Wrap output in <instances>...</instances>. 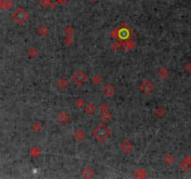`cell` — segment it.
Segmentation results:
<instances>
[{
  "mask_svg": "<svg viewBox=\"0 0 191 179\" xmlns=\"http://www.w3.org/2000/svg\"><path fill=\"white\" fill-rule=\"evenodd\" d=\"M110 131L105 126H99L93 131L94 137H96L99 141L103 142L110 136Z\"/></svg>",
  "mask_w": 191,
  "mask_h": 179,
  "instance_id": "6da1fadb",
  "label": "cell"
},
{
  "mask_svg": "<svg viewBox=\"0 0 191 179\" xmlns=\"http://www.w3.org/2000/svg\"><path fill=\"white\" fill-rule=\"evenodd\" d=\"M12 17L14 19V21L17 22L19 25H22V23L28 19V14H27L22 9L19 7V9L13 13Z\"/></svg>",
  "mask_w": 191,
  "mask_h": 179,
  "instance_id": "7a4b0ae2",
  "label": "cell"
},
{
  "mask_svg": "<svg viewBox=\"0 0 191 179\" xmlns=\"http://www.w3.org/2000/svg\"><path fill=\"white\" fill-rule=\"evenodd\" d=\"M72 79L77 84H83V83L87 81L88 78H87V76L85 74H83L82 72H77L74 75Z\"/></svg>",
  "mask_w": 191,
  "mask_h": 179,
  "instance_id": "3957f363",
  "label": "cell"
},
{
  "mask_svg": "<svg viewBox=\"0 0 191 179\" xmlns=\"http://www.w3.org/2000/svg\"><path fill=\"white\" fill-rule=\"evenodd\" d=\"M180 168L185 171V172H188V171L191 170V156L186 157L183 161L180 163Z\"/></svg>",
  "mask_w": 191,
  "mask_h": 179,
  "instance_id": "277c9868",
  "label": "cell"
},
{
  "mask_svg": "<svg viewBox=\"0 0 191 179\" xmlns=\"http://www.w3.org/2000/svg\"><path fill=\"white\" fill-rule=\"evenodd\" d=\"M121 149H122L123 152L128 153L131 151V149H132V145L130 144V142H127V141L123 142V144L121 146Z\"/></svg>",
  "mask_w": 191,
  "mask_h": 179,
  "instance_id": "5b68a950",
  "label": "cell"
},
{
  "mask_svg": "<svg viewBox=\"0 0 191 179\" xmlns=\"http://www.w3.org/2000/svg\"><path fill=\"white\" fill-rule=\"evenodd\" d=\"M84 133L82 132V130H80V129H78L77 132L75 133V138L77 139V141H81L83 138H84Z\"/></svg>",
  "mask_w": 191,
  "mask_h": 179,
  "instance_id": "8992f818",
  "label": "cell"
},
{
  "mask_svg": "<svg viewBox=\"0 0 191 179\" xmlns=\"http://www.w3.org/2000/svg\"><path fill=\"white\" fill-rule=\"evenodd\" d=\"M58 120L62 123H65V122H67L68 120V116H67V114H65V112H62L61 114L58 116Z\"/></svg>",
  "mask_w": 191,
  "mask_h": 179,
  "instance_id": "52a82bcc",
  "label": "cell"
},
{
  "mask_svg": "<svg viewBox=\"0 0 191 179\" xmlns=\"http://www.w3.org/2000/svg\"><path fill=\"white\" fill-rule=\"evenodd\" d=\"M143 85L145 86V88H142V90L144 91L145 93H151V91H152L153 87H149V88H148V86L151 85V83H150L149 81H145V82H144V83H143Z\"/></svg>",
  "mask_w": 191,
  "mask_h": 179,
  "instance_id": "ba28073f",
  "label": "cell"
},
{
  "mask_svg": "<svg viewBox=\"0 0 191 179\" xmlns=\"http://www.w3.org/2000/svg\"><path fill=\"white\" fill-rule=\"evenodd\" d=\"M165 161L168 164H172V163H173V162H174V157L173 156V155H171V154L167 155V156L165 157Z\"/></svg>",
  "mask_w": 191,
  "mask_h": 179,
  "instance_id": "9c48e42d",
  "label": "cell"
},
{
  "mask_svg": "<svg viewBox=\"0 0 191 179\" xmlns=\"http://www.w3.org/2000/svg\"><path fill=\"white\" fill-rule=\"evenodd\" d=\"M86 112H88L90 115H92L95 112V107L92 105H88L86 107Z\"/></svg>",
  "mask_w": 191,
  "mask_h": 179,
  "instance_id": "30bf717a",
  "label": "cell"
},
{
  "mask_svg": "<svg viewBox=\"0 0 191 179\" xmlns=\"http://www.w3.org/2000/svg\"><path fill=\"white\" fill-rule=\"evenodd\" d=\"M168 74H169V72H168V70H167L166 68H164V67H162V68L160 69V78H165L167 76H168Z\"/></svg>",
  "mask_w": 191,
  "mask_h": 179,
  "instance_id": "8fae6325",
  "label": "cell"
},
{
  "mask_svg": "<svg viewBox=\"0 0 191 179\" xmlns=\"http://www.w3.org/2000/svg\"><path fill=\"white\" fill-rule=\"evenodd\" d=\"M186 70L188 71V72L191 73V63H188V65H186Z\"/></svg>",
  "mask_w": 191,
  "mask_h": 179,
  "instance_id": "7c38bea8",
  "label": "cell"
}]
</instances>
